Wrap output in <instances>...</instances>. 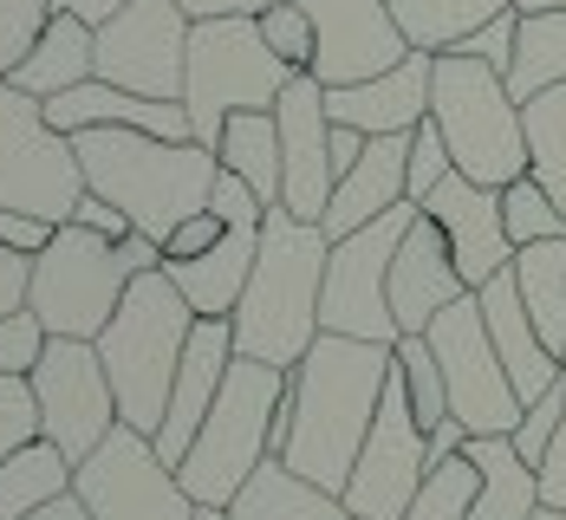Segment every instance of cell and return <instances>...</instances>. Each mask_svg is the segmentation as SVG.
Here are the masks:
<instances>
[{"label": "cell", "mask_w": 566, "mask_h": 520, "mask_svg": "<svg viewBox=\"0 0 566 520\" xmlns=\"http://www.w3.org/2000/svg\"><path fill=\"white\" fill-rule=\"evenodd\" d=\"M385 384H391V346H365V339H339V332H319L313 351L286 371V410H293V429H286L281 463L319 488L345 495L352 463L378 423L385 404Z\"/></svg>", "instance_id": "cell-1"}, {"label": "cell", "mask_w": 566, "mask_h": 520, "mask_svg": "<svg viewBox=\"0 0 566 520\" xmlns=\"http://www.w3.org/2000/svg\"><path fill=\"white\" fill-rule=\"evenodd\" d=\"M326 254L333 241L319 222H293L286 209H268L261 222V254L241 306L228 312L234 326V358H261L274 371H293L313 339H319V287H326Z\"/></svg>", "instance_id": "cell-2"}, {"label": "cell", "mask_w": 566, "mask_h": 520, "mask_svg": "<svg viewBox=\"0 0 566 520\" xmlns=\"http://www.w3.org/2000/svg\"><path fill=\"white\" fill-rule=\"evenodd\" d=\"M72 150H78L85 189L117 202L130 215V229L150 234L157 247L176 222L209 209V189L222 176L209 144H170L150 130H78Z\"/></svg>", "instance_id": "cell-3"}, {"label": "cell", "mask_w": 566, "mask_h": 520, "mask_svg": "<svg viewBox=\"0 0 566 520\" xmlns=\"http://www.w3.org/2000/svg\"><path fill=\"white\" fill-rule=\"evenodd\" d=\"M189 332H196V312H189V299L176 293V280L164 267L137 274L124 287L112 326L92 339L98 358H105V371H112L117 423L124 429L157 436L164 404H170V384H176V371H182V351H189Z\"/></svg>", "instance_id": "cell-4"}, {"label": "cell", "mask_w": 566, "mask_h": 520, "mask_svg": "<svg viewBox=\"0 0 566 520\" xmlns=\"http://www.w3.org/2000/svg\"><path fill=\"white\" fill-rule=\"evenodd\" d=\"M157 267H164V247L150 234L105 241L78 222H59V234L33 254L27 312L46 326V339H98L112 326L124 287L137 274H157Z\"/></svg>", "instance_id": "cell-5"}, {"label": "cell", "mask_w": 566, "mask_h": 520, "mask_svg": "<svg viewBox=\"0 0 566 520\" xmlns=\"http://www.w3.org/2000/svg\"><path fill=\"white\" fill-rule=\"evenodd\" d=\"M430 124L450 144V163L482 189H509L527 176V124H521V98L495 65L469 53H437V78H430Z\"/></svg>", "instance_id": "cell-6"}, {"label": "cell", "mask_w": 566, "mask_h": 520, "mask_svg": "<svg viewBox=\"0 0 566 520\" xmlns=\"http://www.w3.org/2000/svg\"><path fill=\"white\" fill-rule=\"evenodd\" d=\"M286 397V371L261 364V358H234L216 391V404L202 416L189 456L176 463V481L189 488V501L202 508H228L241 495V481L274 456V410Z\"/></svg>", "instance_id": "cell-7"}, {"label": "cell", "mask_w": 566, "mask_h": 520, "mask_svg": "<svg viewBox=\"0 0 566 520\" xmlns=\"http://www.w3.org/2000/svg\"><path fill=\"white\" fill-rule=\"evenodd\" d=\"M281 59L268 53L261 20H196L189 26V72H182V112H189V137L216 150L222 124L234 112H274L286 92Z\"/></svg>", "instance_id": "cell-8"}, {"label": "cell", "mask_w": 566, "mask_h": 520, "mask_svg": "<svg viewBox=\"0 0 566 520\" xmlns=\"http://www.w3.org/2000/svg\"><path fill=\"white\" fill-rule=\"evenodd\" d=\"M85 195V170L72 137L53 130L46 98L20 92L13 78H0V209L40 215V222H72Z\"/></svg>", "instance_id": "cell-9"}, {"label": "cell", "mask_w": 566, "mask_h": 520, "mask_svg": "<svg viewBox=\"0 0 566 520\" xmlns=\"http://www.w3.org/2000/svg\"><path fill=\"white\" fill-rule=\"evenodd\" d=\"M423 209L403 202L391 215H378L371 229L333 241L326 254V287H319V332H339V339H365V346H397V312H391V261L397 241L410 234Z\"/></svg>", "instance_id": "cell-10"}, {"label": "cell", "mask_w": 566, "mask_h": 520, "mask_svg": "<svg viewBox=\"0 0 566 520\" xmlns=\"http://www.w3.org/2000/svg\"><path fill=\"white\" fill-rule=\"evenodd\" d=\"M430 351L443 364V391H450V416L469 429V436H514L521 423V397L509 384V364L489 339V319H482V299H455L450 312L430 319Z\"/></svg>", "instance_id": "cell-11"}, {"label": "cell", "mask_w": 566, "mask_h": 520, "mask_svg": "<svg viewBox=\"0 0 566 520\" xmlns=\"http://www.w3.org/2000/svg\"><path fill=\"white\" fill-rule=\"evenodd\" d=\"M27 384H33V404H40V443H53L72 468L117 429L112 371H105L92 339H46Z\"/></svg>", "instance_id": "cell-12"}, {"label": "cell", "mask_w": 566, "mask_h": 520, "mask_svg": "<svg viewBox=\"0 0 566 520\" xmlns=\"http://www.w3.org/2000/svg\"><path fill=\"white\" fill-rule=\"evenodd\" d=\"M72 495L85 501L92 520H196V501L176 481V468L157 456L144 429L124 423L72 468Z\"/></svg>", "instance_id": "cell-13"}, {"label": "cell", "mask_w": 566, "mask_h": 520, "mask_svg": "<svg viewBox=\"0 0 566 520\" xmlns=\"http://www.w3.org/2000/svg\"><path fill=\"white\" fill-rule=\"evenodd\" d=\"M430 475V436L410 410V391H403V371L391 358V384H385V404H378V423L352 463V481H345V508L352 520H403V508L417 501Z\"/></svg>", "instance_id": "cell-14"}, {"label": "cell", "mask_w": 566, "mask_h": 520, "mask_svg": "<svg viewBox=\"0 0 566 520\" xmlns=\"http://www.w3.org/2000/svg\"><path fill=\"white\" fill-rule=\"evenodd\" d=\"M189 13L176 0H130L98 26V78L137 98H182L189 72Z\"/></svg>", "instance_id": "cell-15"}, {"label": "cell", "mask_w": 566, "mask_h": 520, "mask_svg": "<svg viewBox=\"0 0 566 520\" xmlns=\"http://www.w3.org/2000/svg\"><path fill=\"white\" fill-rule=\"evenodd\" d=\"M274 124H281V209L293 222H326V202L339 189L326 85L313 72H293L286 92L274 98Z\"/></svg>", "instance_id": "cell-16"}, {"label": "cell", "mask_w": 566, "mask_h": 520, "mask_svg": "<svg viewBox=\"0 0 566 520\" xmlns=\"http://www.w3.org/2000/svg\"><path fill=\"white\" fill-rule=\"evenodd\" d=\"M313 13V78L333 85H365L417 53L397 26L391 0H300Z\"/></svg>", "instance_id": "cell-17"}, {"label": "cell", "mask_w": 566, "mask_h": 520, "mask_svg": "<svg viewBox=\"0 0 566 520\" xmlns=\"http://www.w3.org/2000/svg\"><path fill=\"white\" fill-rule=\"evenodd\" d=\"M423 215L443 229L450 261H455V274H462L469 293L489 287L495 274L514 267V241L502 229V189H482V182H469L462 170H450L437 182V195L423 202Z\"/></svg>", "instance_id": "cell-18"}, {"label": "cell", "mask_w": 566, "mask_h": 520, "mask_svg": "<svg viewBox=\"0 0 566 520\" xmlns=\"http://www.w3.org/2000/svg\"><path fill=\"white\" fill-rule=\"evenodd\" d=\"M228 364H234V326H228V319H196L189 351H182V371H176V384H170V404H164V423H157V436H150L157 456L170 468L189 456L202 416H209L216 391H222Z\"/></svg>", "instance_id": "cell-19"}, {"label": "cell", "mask_w": 566, "mask_h": 520, "mask_svg": "<svg viewBox=\"0 0 566 520\" xmlns=\"http://www.w3.org/2000/svg\"><path fill=\"white\" fill-rule=\"evenodd\" d=\"M430 78H437V53H410L403 65L365 78V85H333L326 117L365 130V137H410L430 117Z\"/></svg>", "instance_id": "cell-20"}, {"label": "cell", "mask_w": 566, "mask_h": 520, "mask_svg": "<svg viewBox=\"0 0 566 520\" xmlns=\"http://www.w3.org/2000/svg\"><path fill=\"white\" fill-rule=\"evenodd\" d=\"M455 299H469L462 274L450 261V241L430 215H417L410 234L397 241V261H391V312H397V332H430L437 312H450Z\"/></svg>", "instance_id": "cell-21"}, {"label": "cell", "mask_w": 566, "mask_h": 520, "mask_svg": "<svg viewBox=\"0 0 566 520\" xmlns=\"http://www.w3.org/2000/svg\"><path fill=\"white\" fill-rule=\"evenodd\" d=\"M403 176H410V137H371L365 144V157L339 176V189H333V202H326V241H345V234L371 229L378 215H391L403 209L410 195H403Z\"/></svg>", "instance_id": "cell-22"}, {"label": "cell", "mask_w": 566, "mask_h": 520, "mask_svg": "<svg viewBox=\"0 0 566 520\" xmlns=\"http://www.w3.org/2000/svg\"><path fill=\"white\" fill-rule=\"evenodd\" d=\"M482 299V319H489V339L502 351V364H509V384L521 404H534V397H547L554 384H560V358L547 351V339L534 332V319H527V306H521V293H514V274H495L489 287H475Z\"/></svg>", "instance_id": "cell-23"}, {"label": "cell", "mask_w": 566, "mask_h": 520, "mask_svg": "<svg viewBox=\"0 0 566 520\" xmlns=\"http://www.w3.org/2000/svg\"><path fill=\"white\" fill-rule=\"evenodd\" d=\"M254 254H261V229H222V241L196 261H170L164 274L176 280V293L189 299L196 319H228L248 293V274H254Z\"/></svg>", "instance_id": "cell-24"}, {"label": "cell", "mask_w": 566, "mask_h": 520, "mask_svg": "<svg viewBox=\"0 0 566 520\" xmlns=\"http://www.w3.org/2000/svg\"><path fill=\"white\" fill-rule=\"evenodd\" d=\"M7 78H13L20 92H33V98H59V92H72V85L98 78V26L59 7L53 20H46V33L33 40V53L20 59Z\"/></svg>", "instance_id": "cell-25"}, {"label": "cell", "mask_w": 566, "mask_h": 520, "mask_svg": "<svg viewBox=\"0 0 566 520\" xmlns=\"http://www.w3.org/2000/svg\"><path fill=\"white\" fill-rule=\"evenodd\" d=\"M228 520H352V508H345V495L293 475L281 456H268L228 501Z\"/></svg>", "instance_id": "cell-26"}, {"label": "cell", "mask_w": 566, "mask_h": 520, "mask_svg": "<svg viewBox=\"0 0 566 520\" xmlns=\"http://www.w3.org/2000/svg\"><path fill=\"white\" fill-rule=\"evenodd\" d=\"M462 456L482 475L469 520H534L541 514V475H534V463H521V449L509 436H469Z\"/></svg>", "instance_id": "cell-27"}, {"label": "cell", "mask_w": 566, "mask_h": 520, "mask_svg": "<svg viewBox=\"0 0 566 520\" xmlns=\"http://www.w3.org/2000/svg\"><path fill=\"white\" fill-rule=\"evenodd\" d=\"M216 163L228 176H241L261 209H281V124L274 112H234L216 137Z\"/></svg>", "instance_id": "cell-28"}, {"label": "cell", "mask_w": 566, "mask_h": 520, "mask_svg": "<svg viewBox=\"0 0 566 520\" xmlns=\"http://www.w3.org/2000/svg\"><path fill=\"white\" fill-rule=\"evenodd\" d=\"M514 293L534 319V332L547 339V351H566V241H534L514 254Z\"/></svg>", "instance_id": "cell-29"}, {"label": "cell", "mask_w": 566, "mask_h": 520, "mask_svg": "<svg viewBox=\"0 0 566 520\" xmlns=\"http://www.w3.org/2000/svg\"><path fill=\"white\" fill-rule=\"evenodd\" d=\"M514 0H391L397 26L417 53H450L475 26H489L495 13H509Z\"/></svg>", "instance_id": "cell-30"}, {"label": "cell", "mask_w": 566, "mask_h": 520, "mask_svg": "<svg viewBox=\"0 0 566 520\" xmlns=\"http://www.w3.org/2000/svg\"><path fill=\"white\" fill-rule=\"evenodd\" d=\"M566 85V13H521V33H514V65H509V92L527 105L541 92Z\"/></svg>", "instance_id": "cell-31"}, {"label": "cell", "mask_w": 566, "mask_h": 520, "mask_svg": "<svg viewBox=\"0 0 566 520\" xmlns=\"http://www.w3.org/2000/svg\"><path fill=\"white\" fill-rule=\"evenodd\" d=\"M59 495H72V463L53 443H27L20 456L0 463V520H33Z\"/></svg>", "instance_id": "cell-32"}, {"label": "cell", "mask_w": 566, "mask_h": 520, "mask_svg": "<svg viewBox=\"0 0 566 520\" xmlns=\"http://www.w3.org/2000/svg\"><path fill=\"white\" fill-rule=\"evenodd\" d=\"M521 124H527V176L560 202V215H566V85L527 98Z\"/></svg>", "instance_id": "cell-33"}, {"label": "cell", "mask_w": 566, "mask_h": 520, "mask_svg": "<svg viewBox=\"0 0 566 520\" xmlns=\"http://www.w3.org/2000/svg\"><path fill=\"white\" fill-rule=\"evenodd\" d=\"M397 371H403V391H410V410H417V423H423V436L430 429H443L450 423V391H443V364H437V351L423 332H403L391 346Z\"/></svg>", "instance_id": "cell-34"}, {"label": "cell", "mask_w": 566, "mask_h": 520, "mask_svg": "<svg viewBox=\"0 0 566 520\" xmlns=\"http://www.w3.org/2000/svg\"><path fill=\"white\" fill-rule=\"evenodd\" d=\"M475 488H482V475H475V463L455 449L450 463H437L423 475V488H417V501L403 508V520H469L475 514Z\"/></svg>", "instance_id": "cell-35"}, {"label": "cell", "mask_w": 566, "mask_h": 520, "mask_svg": "<svg viewBox=\"0 0 566 520\" xmlns=\"http://www.w3.org/2000/svg\"><path fill=\"white\" fill-rule=\"evenodd\" d=\"M502 229H509L514 254H521V247H534V241H566V215L534 176H521V182L502 189Z\"/></svg>", "instance_id": "cell-36"}, {"label": "cell", "mask_w": 566, "mask_h": 520, "mask_svg": "<svg viewBox=\"0 0 566 520\" xmlns=\"http://www.w3.org/2000/svg\"><path fill=\"white\" fill-rule=\"evenodd\" d=\"M261 40L286 72H313V13L300 0H281V7L261 13Z\"/></svg>", "instance_id": "cell-37"}, {"label": "cell", "mask_w": 566, "mask_h": 520, "mask_svg": "<svg viewBox=\"0 0 566 520\" xmlns=\"http://www.w3.org/2000/svg\"><path fill=\"white\" fill-rule=\"evenodd\" d=\"M53 13H59V0H0V78L33 53V40L46 33Z\"/></svg>", "instance_id": "cell-38"}, {"label": "cell", "mask_w": 566, "mask_h": 520, "mask_svg": "<svg viewBox=\"0 0 566 520\" xmlns=\"http://www.w3.org/2000/svg\"><path fill=\"white\" fill-rule=\"evenodd\" d=\"M450 170H455V163H450V144H443V130L423 117V124L410 130V176H403V195L423 209V202L437 195V182H443Z\"/></svg>", "instance_id": "cell-39"}, {"label": "cell", "mask_w": 566, "mask_h": 520, "mask_svg": "<svg viewBox=\"0 0 566 520\" xmlns=\"http://www.w3.org/2000/svg\"><path fill=\"white\" fill-rule=\"evenodd\" d=\"M560 423H566V378L547 391V397H534V404L521 410V423H514V449H521V463H534L541 468V456L554 449V436H560Z\"/></svg>", "instance_id": "cell-40"}, {"label": "cell", "mask_w": 566, "mask_h": 520, "mask_svg": "<svg viewBox=\"0 0 566 520\" xmlns=\"http://www.w3.org/2000/svg\"><path fill=\"white\" fill-rule=\"evenodd\" d=\"M27 443H40V404L27 378H0V463L20 456Z\"/></svg>", "instance_id": "cell-41"}, {"label": "cell", "mask_w": 566, "mask_h": 520, "mask_svg": "<svg viewBox=\"0 0 566 520\" xmlns=\"http://www.w3.org/2000/svg\"><path fill=\"white\" fill-rule=\"evenodd\" d=\"M40 351H46V326L33 312L0 319V378H27L40 364Z\"/></svg>", "instance_id": "cell-42"}, {"label": "cell", "mask_w": 566, "mask_h": 520, "mask_svg": "<svg viewBox=\"0 0 566 520\" xmlns=\"http://www.w3.org/2000/svg\"><path fill=\"white\" fill-rule=\"evenodd\" d=\"M514 33H521V7H509V13H495L489 26H475L462 46H450V53H469V59H482V65H495L502 78H509V65H514Z\"/></svg>", "instance_id": "cell-43"}, {"label": "cell", "mask_w": 566, "mask_h": 520, "mask_svg": "<svg viewBox=\"0 0 566 520\" xmlns=\"http://www.w3.org/2000/svg\"><path fill=\"white\" fill-rule=\"evenodd\" d=\"M209 209H216V215H222L228 229H261V222H268V209H261V195H254V189H248V182H241V176H216V189H209Z\"/></svg>", "instance_id": "cell-44"}, {"label": "cell", "mask_w": 566, "mask_h": 520, "mask_svg": "<svg viewBox=\"0 0 566 520\" xmlns=\"http://www.w3.org/2000/svg\"><path fill=\"white\" fill-rule=\"evenodd\" d=\"M222 215H216V209H202V215H189V222H176L170 234H164V267H170V261H196V254H209V247H216V241H222Z\"/></svg>", "instance_id": "cell-45"}, {"label": "cell", "mask_w": 566, "mask_h": 520, "mask_svg": "<svg viewBox=\"0 0 566 520\" xmlns=\"http://www.w3.org/2000/svg\"><path fill=\"white\" fill-rule=\"evenodd\" d=\"M27 293H33V254L0 247V319L27 312Z\"/></svg>", "instance_id": "cell-46"}, {"label": "cell", "mask_w": 566, "mask_h": 520, "mask_svg": "<svg viewBox=\"0 0 566 520\" xmlns=\"http://www.w3.org/2000/svg\"><path fill=\"white\" fill-rule=\"evenodd\" d=\"M72 222H78V229H92V234H105V241H124V234H137V229H130V215H124L117 202H105V195H92V189L78 195Z\"/></svg>", "instance_id": "cell-47"}, {"label": "cell", "mask_w": 566, "mask_h": 520, "mask_svg": "<svg viewBox=\"0 0 566 520\" xmlns=\"http://www.w3.org/2000/svg\"><path fill=\"white\" fill-rule=\"evenodd\" d=\"M53 222H40V215H20V209H0V247H13V254H40L46 241H53Z\"/></svg>", "instance_id": "cell-48"}, {"label": "cell", "mask_w": 566, "mask_h": 520, "mask_svg": "<svg viewBox=\"0 0 566 520\" xmlns=\"http://www.w3.org/2000/svg\"><path fill=\"white\" fill-rule=\"evenodd\" d=\"M541 508H566V423H560V436H554V449L541 456Z\"/></svg>", "instance_id": "cell-49"}, {"label": "cell", "mask_w": 566, "mask_h": 520, "mask_svg": "<svg viewBox=\"0 0 566 520\" xmlns=\"http://www.w3.org/2000/svg\"><path fill=\"white\" fill-rule=\"evenodd\" d=\"M176 7H182L189 20H234V13H241V20H261V13L281 7V0H176Z\"/></svg>", "instance_id": "cell-50"}, {"label": "cell", "mask_w": 566, "mask_h": 520, "mask_svg": "<svg viewBox=\"0 0 566 520\" xmlns=\"http://www.w3.org/2000/svg\"><path fill=\"white\" fill-rule=\"evenodd\" d=\"M365 144H371V137H365V130H352V124H333V170H352V163H358V157H365Z\"/></svg>", "instance_id": "cell-51"}, {"label": "cell", "mask_w": 566, "mask_h": 520, "mask_svg": "<svg viewBox=\"0 0 566 520\" xmlns=\"http://www.w3.org/2000/svg\"><path fill=\"white\" fill-rule=\"evenodd\" d=\"M59 7H65V13H78V20H92V26H105V20L124 13L130 0H59Z\"/></svg>", "instance_id": "cell-52"}, {"label": "cell", "mask_w": 566, "mask_h": 520, "mask_svg": "<svg viewBox=\"0 0 566 520\" xmlns=\"http://www.w3.org/2000/svg\"><path fill=\"white\" fill-rule=\"evenodd\" d=\"M33 520H92V514H85V501H78V495H59V501H46Z\"/></svg>", "instance_id": "cell-53"}, {"label": "cell", "mask_w": 566, "mask_h": 520, "mask_svg": "<svg viewBox=\"0 0 566 520\" xmlns=\"http://www.w3.org/2000/svg\"><path fill=\"white\" fill-rule=\"evenodd\" d=\"M514 7H521V13H547V7H560L566 13V0H514Z\"/></svg>", "instance_id": "cell-54"}, {"label": "cell", "mask_w": 566, "mask_h": 520, "mask_svg": "<svg viewBox=\"0 0 566 520\" xmlns=\"http://www.w3.org/2000/svg\"><path fill=\"white\" fill-rule=\"evenodd\" d=\"M196 520H228V508H202V501H196Z\"/></svg>", "instance_id": "cell-55"}, {"label": "cell", "mask_w": 566, "mask_h": 520, "mask_svg": "<svg viewBox=\"0 0 566 520\" xmlns=\"http://www.w3.org/2000/svg\"><path fill=\"white\" fill-rule=\"evenodd\" d=\"M534 520H566V508H541V514H534Z\"/></svg>", "instance_id": "cell-56"}, {"label": "cell", "mask_w": 566, "mask_h": 520, "mask_svg": "<svg viewBox=\"0 0 566 520\" xmlns=\"http://www.w3.org/2000/svg\"><path fill=\"white\" fill-rule=\"evenodd\" d=\"M560 371H566V351H560Z\"/></svg>", "instance_id": "cell-57"}]
</instances>
